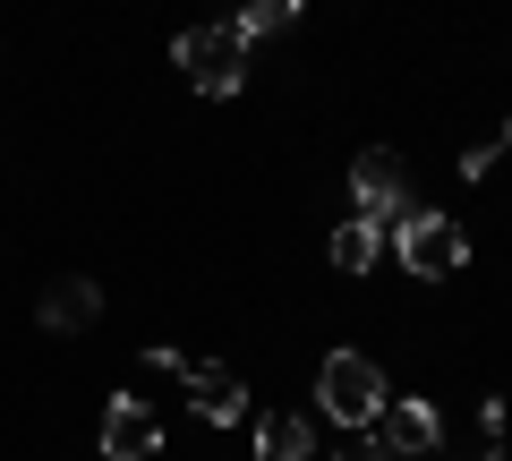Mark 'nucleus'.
I'll list each match as a JSON object with an SVG mask.
<instances>
[{"label": "nucleus", "mask_w": 512, "mask_h": 461, "mask_svg": "<svg viewBox=\"0 0 512 461\" xmlns=\"http://www.w3.org/2000/svg\"><path fill=\"white\" fill-rule=\"evenodd\" d=\"M316 402H325V419H342L350 436H359V427L384 419V368L367 351H333L325 368H316Z\"/></svg>", "instance_id": "7ed1b4c3"}, {"label": "nucleus", "mask_w": 512, "mask_h": 461, "mask_svg": "<svg viewBox=\"0 0 512 461\" xmlns=\"http://www.w3.org/2000/svg\"><path fill=\"white\" fill-rule=\"evenodd\" d=\"M367 436H376L384 461H419V453H436V444H444V410L436 402H384V419L367 427Z\"/></svg>", "instance_id": "39448f33"}, {"label": "nucleus", "mask_w": 512, "mask_h": 461, "mask_svg": "<svg viewBox=\"0 0 512 461\" xmlns=\"http://www.w3.org/2000/svg\"><path fill=\"white\" fill-rule=\"evenodd\" d=\"M171 60H180V77L197 94H239L248 86V35H239L231 18L222 26H188V35L171 43Z\"/></svg>", "instance_id": "f03ea898"}, {"label": "nucleus", "mask_w": 512, "mask_h": 461, "mask_svg": "<svg viewBox=\"0 0 512 461\" xmlns=\"http://www.w3.org/2000/svg\"><path fill=\"white\" fill-rule=\"evenodd\" d=\"M94 316H103V291H94L86 274H60L52 291H43V325L52 333H94Z\"/></svg>", "instance_id": "6e6552de"}, {"label": "nucleus", "mask_w": 512, "mask_h": 461, "mask_svg": "<svg viewBox=\"0 0 512 461\" xmlns=\"http://www.w3.org/2000/svg\"><path fill=\"white\" fill-rule=\"evenodd\" d=\"M350 461H384V453H376V436H367V444H359V453H350Z\"/></svg>", "instance_id": "ddd939ff"}, {"label": "nucleus", "mask_w": 512, "mask_h": 461, "mask_svg": "<svg viewBox=\"0 0 512 461\" xmlns=\"http://www.w3.org/2000/svg\"><path fill=\"white\" fill-rule=\"evenodd\" d=\"M393 231V257L410 265L419 282H453L461 265H470V231H461L453 214H427V205H410L402 222H384Z\"/></svg>", "instance_id": "f257e3e1"}, {"label": "nucleus", "mask_w": 512, "mask_h": 461, "mask_svg": "<svg viewBox=\"0 0 512 461\" xmlns=\"http://www.w3.org/2000/svg\"><path fill=\"white\" fill-rule=\"evenodd\" d=\"M180 385H188V402H197L205 427H239V419H256V410H248V385H239L231 368H188Z\"/></svg>", "instance_id": "423d86ee"}, {"label": "nucleus", "mask_w": 512, "mask_h": 461, "mask_svg": "<svg viewBox=\"0 0 512 461\" xmlns=\"http://www.w3.org/2000/svg\"><path fill=\"white\" fill-rule=\"evenodd\" d=\"M504 154H512V120H504Z\"/></svg>", "instance_id": "4468645a"}, {"label": "nucleus", "mask_w": 512, "mask_h": 461, "mask_svg": "<svg viewBox=\"0 0 512 461\" xmlns=\"http://www.w3.org/2000/svg\"><path fill=\"white\" fill-rule=\"evenodd\" d=\"M376 257H384V231H376V222H359V214H350L342 231H333V265H342V274H367Z\"/></svg>", "instance_id": "9d476101"}, {"label": "nucleus", "mask_w": 512, "mask_h": 461, "mask_svg": "<svg viewBox=\"0 0 512 461\" xmlns=\"http://www.w3.org/2000/svg\"><path fill=\"white\" fill-rule=\"evenodd\" d=\"M350 205H359V222H402L410 214V163L393 146H367L359 163H350Z\"/></svg>", "instance_id": "20e7f679"}, {"label": "nucleus", "mask_w": 512, "mask_h": 461, "mask_svg": "<svg viewBox=\"0 0 512 461\" xmlns=\"http://www.w3.org/2000/svg\"><path fill=\"white\" fill-rule=\"evenodd\" d=\"M478 427H487V444H495V453H512V393H495V402L478 410Z\"/></svg>", "instance_id": "f8f14e48"}, {"label": "nucleus", "mask_w": 512, "mask_h": 461, "mask_svg": "<svg viewBox=\"0 0 512 461\" xmlns=\"http://www.w3.org/2000/svg\"><path fill=\"white\" fill-rule=\"evenodd\" d=\"M299 18H308V9H299V0H256V9H239L231 26H239V35H248V43H256V35H291Z\"/></svg>", "instance_id": "9b49d317"}, {"label": "nucleus", "mask_w": 512, "mask_h": 461, "mask_svg": "<svg viewBox=\"0 0 512 461\" xmlns=\"http://www.w3.org/2000/svg\"><path fill=\"white\" fill-rule=\"evenodd\" d=\"M487 461H512V453H487Z\"/></svg>", "instance_id": "2eb2a0df"}, {"label": "nucleus", "mask_w": 512, "mask_h": 461, "mask_svg": "<svg viewBox=\"0 0 512 461\" xmlns=\"http://www.w3.org/2000/svg\"><path fill=\"white\" fill-rule=\"evenodd\" d=\"M103 453H111V461H146V453H163V427H154V410L120 393V402L103 410Z\"/></svg>", "instance_id": "0eeeda50"}, {"label": "nucleus", "mask_w": 512, "mask_h": 461, "mask_svg": "<svg viewBox=\"0 0 512 461\" xmlns=\"http://www.w3.org/2000/svg\"><path fill=\"white\" fill-rule=\"evenodd\" d=\"M256 461H316V427L299 410H256Z\"/></svg>", "instance_id": "1a4fd4ad"}]
</instances>
